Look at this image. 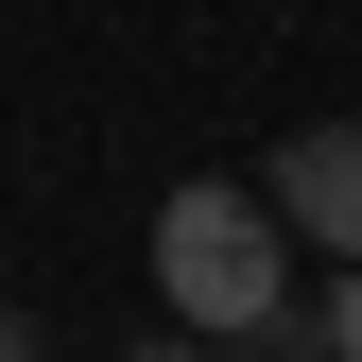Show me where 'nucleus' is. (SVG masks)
I'll use <instances>...</instances> for the list:
<instances>
[{
  "label": "nucleus",
  "instance_id": "f03ea898",
  "mask_svg": "<svg viewBox=\"0 0 362 362\" xmlns=\"http://www.w3.org/2000/svg\"><path fill=\"white\" fill-rule=\"evenodd\" d=\"M259 207H276V242L362 259V121H293V139L259 156Z\"/></svg>",
  "mask_w": 362,
  "mask_h": 362
},
{
  "label": "nucleus",
  "instance_id": "39448f33",
  "mask_svg": "<svg viewBox=\"0 0 362 362\" xmlns=\"http://www.w3.org/2000/svg\"><path fill=\"white\" fill-rule=\"evenodd\" d=\"M0 362H52V345H35V310H0Z\"/></svg>",
  "mask_w": 362,
  "mask_h": 362
},
{
  "label": "nucleus",
  "instance_id": "f257e3e1",
  "mask_svg": "<svg viewBox=\"0 0 362 362\" xmlns=\"http://www.w3.org/2000/svg\"><path fill=\"white\" fill-rule=\"evenodd\" d=\"M156 293L190 345H242V328H293V242L259 207V173H190L156 207Z\"/></svg>",
  "mask_w": 362,
  "mask_h": 362
},
{
  "label": "nucleus",
  "instance_id": "20e7f679",
  "mask_svg": "<svg viewBox=\"0 0 362 362\" xmlns=\"http://www.w3.org/2000/svg\"><path fill=\"white\" fill-rule=\"evenodd\" d=\"M121 362H207V345H190V328H139V345H121Z\"/></svg>",
  "mask_w": 362,
  "mask_h": 362
},
{
  "label": "nucleus",
  "instance_id": "7ed1b4c3",
  "mask_svg": "<svg viewBox=\"0 0 362 362\" xmlns=\"http://www.w3.org/2000/svg\"><path fill=\"white\" fill-rule=\"evenodd\" d=\"M310 362H362V259L328 276V310H310Z\"/></svg>",
  "mask_w": 362,
  "mask_h": 362
}]
</instances>
